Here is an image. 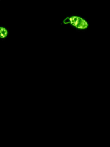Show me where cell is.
Returning <instances> with one entry per match:
<instances>
[{
  "label": "cell",
  "mask_w": 110,
  "mask_h": 147,
  "mask_svg": "<svg viewBox=\"0 0 110 147\" xmlns=\"http://www.w3.org/2000/svg\"><path fill=\"white\" fill-rule=\"evenodd\" d=\"M64 24H70L77 29L84 30L88 26L87 23L84 20L80 17L73 16L70 18H67L63 21Z\"/></svg>",
  "instance_id": "cell-1"
},
{
  "label": "cell",
  "mask_w": 110,
  "mask_h": 147,
  "mask_svg": "<svg viewBox=\"0 0 110 147\" xmlns=\"http://www.w3.org/2000/svg\"><path fill=\"white\" fill-rule=\"evenodd\" d=\"M8 35V31L3 27H0V38H5Z\"/></svg>",
  "instance_id": "cell-2"
}]
</instances>
